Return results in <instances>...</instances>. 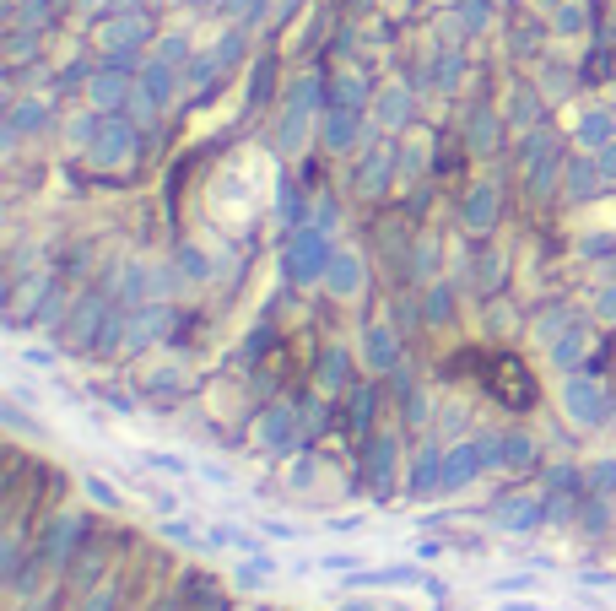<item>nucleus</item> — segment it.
I'll return each instance as SVG.
<instances>
[{"label": "nucleus", "instance_id": "obj_1", "mask_svg": "<svg viewBox=\"0 0 616 611\" xmlns=\"http://www.w3.org/2000/svg\"><path fill=\"white\" fill-rule=\"evenodd\" d=\"M87 514H76V509H60V514H49L44 530H38V541H33V552L44 557L49 568H71L76 563V552L87 547Z\"/></svg>", "mask_w": 616, "mask_h": 611}, {"label": "nucleus", "instance_id": "obj_2", "mask_svg": "<svg viewBox=\"0 0 616 611\" xmlns=\"http://www.w3.org/2000/svg\"><path fill=\"white\" fill-rule=\"evenodd\" d=\"M492 525L508 530V536H530V530L546 525V493H503L492 503Z\"/></svg>", "mask_w": 616, "mask_h": 611}, {"label": "nucleus", "instance_id": "obj_3", "mask_svg": "<svg viewBox=\"0 0 616 611\" xmlns=\"http://www.w3.org/2000/svg\"><path fill=\"white\" fill-rule=\"evenodd\" d=\"M400 487H406V482H400V444L390 433H379L368 444V493L373 498H390V493H400Z\"/></svg>", "mask_w": 616, "mask_h": 611}, {"label": "nucleus", "instance_id": "obj_4", "mask_svg": "<svg viewBox=\"0 0 616 611\" xmlns=\"http://www.w3.org/2000/svg\"><path fill=\"white\" fill-rule=\"evenodd\" d=\"M562 411L573 428H600L606 422V390L595 379H568L562 384Z\"/></svg>", "mask_w": 616, "mask_h": 611}, {"label": "nucleus", "instance_id": "obj_5", "mask_svg": "<svg viewBox=\"0 0 616 611\" xmlns=\"http://www.w3.org/2000/svg\"><path fill=\"white\" fill-rule=\"evenodd\" d=\"M492 395H498L503 406H535V374L525 363H519V357H498V363H492Z\"/></svg>", "mask_w": 616, "mask_h": 611}, {"label": "nucleus", "instance_id": "obj_6", "mask_svg": "<svg viewBox=\"0 0 616 611\" xmlns=\"http://www.w3.org/2000/svg\"><path fill=\"white\" fill-rule=\"evenodd\" d=\"M444 455L449 449H438V444H422L417 449V460H411V476H406V493L427 503L433 493H444Z\"/></svg>", "mask_w": 616, "mask_h": 611}, {"label": "nucleus", "instance_id": "obj_7", "mask_svg": "<svg viewBox=\"0 0 616 611\" xmlns=\"http://www.w3.org/2000/svg\"><path fill=\"white\" fill-rule=\"evenodd\" d=\"M292 438H298V422H292L287 406L260 411V422H254V444H260V449H287Z\"/></svg>", "mask_w": 616, "mask_h": 611}, {"label": "nucleus", "instance_id": "obj_8", "mask_svg": "<svg viewBox=\"0 0 616 611\" xmlns=\"http://www.w3.org/2000/svg\"><path fill=\"white\" fill-rule=\"evenodd\" d=\"M498 471H535V438L530 433H503Z\"/></svg>", "mask_w": 616, "mask_h": 611}, {"label": "nucleus", "instance_id": "obj_9", "mask_svg": "<svg viewBox=\"0 0 616 611\" xmlns=\"http://www.w3.org/2000/svg\"><path fill=\"white\" fill-rule=\"evenodd\" d=\"M98 574H103V547H82V552H76V563H71V590L76 595L98 590Z\"/></svg>", "mask_w": 616, "mask_h": 611}, {"label": "nucleus", "instance_id": "obj_10", "mask_svg": "<svg viewBox=\"0 0 616 611\" xmlns=\"http://www.w3.org/2000/svg\"><path fill=\"white\" fill-rule=\"evenodd\" d=\"M363 584H390V590H400V584H422L417 563H390V568H373V574H352V590H363Z\"/></svg>", "mask_w": 616, "mask_h": 611}, {"label": "nucleus", "instance_id": "obj_11", "mask_svg": "<svg viewBox=\"0 0 616 611\" xmlns=\"http://www.w3.org/2000/svg\"><path fill=\"white\" fill-rule=\"evenodd\" d=\"M28 557L33 552H22V536H17V530H6V541H0V584L17 579L22 568H28Z\"/></svg>", "mask_w": 616, "mask_h": 611}, {"label": "nucleus", "instance_id": "obj_12", "mask_svg": "<svg viewBox=\"0 0 616 611\" xmlns=\"http://www.w3.org/2000/svg\"><path fill=\"white\" fill-rule=\"evenodd\" d=\"M206 541H211V547H238V552H249V557H254V552H265L260 541L244 536V530H233V525H211V530H206Z\"/></svg>", "mask_w": 616, "mask_h": 611}, {"label": "nucleus", "instance_id": "obj_13", "mask_svg": "<svg viewBox=\"0 0 616 611\" xmlns=\"http://www.w3.org/2000/svg\"><path fill=\"white\" fill-rule=\"evenodd\" d=\"M141 460H146L157 476H190V460H184V455H168V449H146Z\"/></svg>", "mask_w": 616, "mask_h": 611}, {"label": "nucleus", "instance_id": "obj_14", "mask_svg": "<svg viewBox=\"0 0 616 611\" xmlns=\"http://www.w3.org/2000/svg\"><path fill=\"white\" fill-rule=\"evenodd\" d=\"M579 525L589 530V536H600V530L611 525V509H606V498H600V493H589V498H584V514H579Z\"/></svg>", "mask_w": 616, "mask_h": 611}, {"label": "nucleus", "instance_id": "obj_15", "mask_svg": "<svg viewBox=\"0 0 616 611\" xmlns=\"http://www.w3.org/2000/svg\"><path fill=\"white\" fill-rule=\"evenodd\" d=\"M82 493L98 503V509H119V487L103 482V476H82Z\"/></svg>", "mask_w": 616, "mask_h": 611}, {"label": "nucleus", "instance_id": "obj_16", "mask_svg": "<svg viewBox=\"0 0 616 611\" xmlns=\"http://www.w3.org/2000/svg\"><path fill=\"white\" fill-rule=\"evenodd\" d=\"M82 611H119V584H98V590H87L82 595Z\"/></svg>", "mask_w": 616, "mask_h": 611}, {"label": "nucleus", "instance_id": "obj_17", "mask_svg": "<svg viewBox=\"0 0 616 611\" xmlns=\"http://www.w3.org/2000/svg\"><path fill=\"white\" fill-rule=\"evenodd\" d=\"M368 363H373V368H390V363H395V341H390V330H373V341H368Z\"/></svg>", "mask_w": 616, "mask_h": 611}, {"label": "nucleus", "instance_id": "obj_18", "mask_svg": "<svg viewBox=\"0 0 616 611\" xmlns=\"http://www.w3.org/2000/svg\"><path fill=\"white\" fill-rule=\"evenodd\" d=\"M292 265H298V276H314V265H319V238L314 233L298 238V255H292Z\"/></svg>", "mask_w": 616, "mask_h": 611}, {"label": "nucleus", "instance_id": "obj_19", "mask_svg": "<svg viewBox=\"0 0 616 611\" xmlns=\"http://www.w3.org/2000/svg\"><path fill=\"white\" fill-rule=\"evenodd\" d=\"M163 536H168V541H179V547H195V541H200V536H195V525H184V520H163Z\"/></svg>", "mask_w": 616, "mask_h": 611}, {"label": "nucleus", "instance_id": "obj_20", "mask_svg": "<svg viewBox=\"0 0 616 611\" xmlns=\"http://www.w3.org/2000/svg\"><path fill=\"white\" fill-rule=\"evenodd\" d=\"M492 590H503V595H525V590H535V574H508V579H498Z\"/></svg>", "mask_w": 616, "mask_h": 611}, {"label": "nucleus", "instance_id": "obj_21", "mask_svg": "<svg viewBox=\"0 0 616 611\" xmlns=\"http://www.w3.org/2000/svg\"><path fill=\"white\" fill-rule=\"evenodd\" d=\"M0 422H6V428H11V433H33V422H28V417H22V411H17V406H11V401H6V406H0Z\"/></svg>", "mask_w": 616, "mask_h": 611}, {"label": "nucleus", "instance_id": "obj_22", "mask_svg": "<svg viewBox=\"0 0 616 611\" xmlns=\"http://www.w3.org/2000/svg\"><path fill=\"white\" fill-rule=\"evenodd\" d=\"M449 547H444V541H438V536H422L417 541V563H433V557H444Z\"/></svg>", "mask_w": 616, "mask_h": 611}, {"label": "nucleus", "instance_id": "obj_23", "mask_svg": "<svg viewBox=\"0 0 616 611\" xmlns=\"http://www.w3.org/2000/svg\"><path fill=\"white\" fill-rule=\"evenodd\" d=\"M422 595H427V601H433V606H444V601H449V584L427 574V579H422Z\"/></svg>", "mask_w": 616, "mask_h": 611}, {"label": "nucleus", "instance_id": "obj_24", "mask_svg": "<svg viewBox=\"0 0 616 611\" xmlns=\"http://www.w3.org/2000/svg\"><path fill=\"white\" fill-rule=\"evenodd\" d=\"M260 530H265V536H276V541H298V530H292V525H281V520H265Z\"/></svg>", "mask_w": 616, "mask_h": 611}, {"label": "nucleus", "instance_id": "obj_25", "mask_svg": "<svg viewBox=\"0 0 616 611\" xmlns=\"http://www.w3.org/2000/svg\"><path fill=\"white\" fill-rule=\"evenodd\" d=\"M325 568H336V574H346V568H357V552H330Z\"/></svg>", "mask_w": 616, "mask_h": 611}, {"label": "nucleus", "instance_id": "obj_26", "mask_svg": "<svg viewBox=\"0 0 616 611\" xmlns=\"http://www.w3.org/2000/svg\"><path fill=\"white\" fill-rule=\"evenodd\" d=\"M200 476H206L211 487H233V476H227L222 466H200Z\"/></svg>", "mask_w": 616, "mask_h": 611}, {"label": "nucleus", "instance_id": "obj_27", "mask_svg": "<svg viewBox=\"0 0 616 611\" xmlns=\"http://www.w3.org/2000/svg\"><path fill=\"white\" fill-rule=\"evenodd\" d=\"M368 406H373V401H368V390H363V395H357V406H352V417H357L352 428H368Z\"/></svg>", "mask_w": 616, "mask_h": 611}, {"label": "nucleus", "instance_id": "obj_28", "mask_svg": "<svg viewBox=\"0 0 616 611\" xmlns=\"http://www.w3.org/2000/svg\"><path fill=\"white\" fill-rule=\"evenodd\" d=\"M579 584H595V590H600V584H606V590H611V584H616V574H600V568H589V574H579Z\"/></svg>", "mask_w": 616, "mask_h": 611}, {"label": "nucleus", "instance_id": "obj_29", "mask_svg": "<svg viewBox=\"0 0 616 611\" xmlns=\"http://www.w3.org/2000/svg\"><path fill=\"white\" fill-rule=\"evenodd\" d=\"M325 384H330V390H341V357H330V363H325Z\"/></svg>", "mask_w": 616, "mask_h": 611}, {"label": "nucleus", "instance_id": "obj_30", "mask_svg": "<svg viewBox=\"0 0 616 611\" xmlns=\"http://www.w3.org/2000/svg\"><path fill=\"white\" fill-rule=\"evenodd\" d=\"M22 611H49V601H44V595H33V601H22Z\"/></svg>", "mask_w": 616, "mask_h": 611}, {"label": "nucleus", "instance_id": "obj_31", "mask_svg": "<svg viewBox=\"0 0 616 611\" xmlns=\"http://www.w3.org/2000/svg\"><path fill=\"white\" fill-rule=\"evenodd\" d=\"M503 611H535V601H503Z\"/></svg>", "mask_w": 616, "mask_h": 611}, {"label": "nucleus", "instance_id": "obj_32", "mask_svg": "<svg viewBox=\"0 0 616 611\" xmlns=\"http://www.w3.org/2000/svg\"><path fill=\"white\" fill-rule=\"evenodd\" d=\"M152 611H179V601H173V595H168V601H157Z\"/></svg>", "mask_w": 616, "mask_h": 611}]
</instances>
